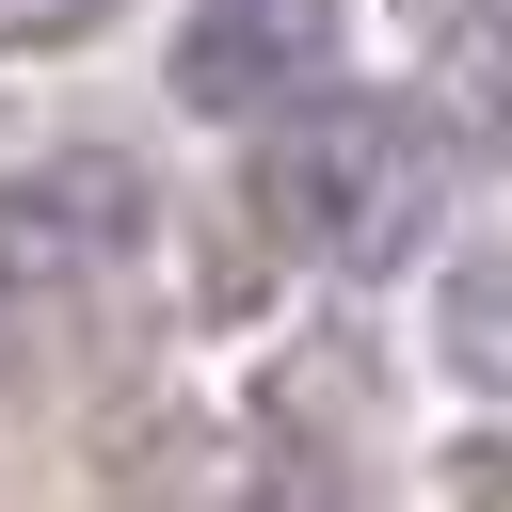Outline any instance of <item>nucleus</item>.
I'll return each instance as SVG.
<instances>
[{"label": "nucleus", "instance_id": "f257e3e1", "mask_svg": "<svg viewBox=\"0 0 512 512\" xmlns=\"http://www.w3.org/2000/svg\"><path fill=\"white\" fill-rule=\"evenodd\" d=\"M464 208V160L400 96H288L256 112V224L304 272H416Z\"/></svg>", "mask_w": 512, "mask_h": 512}, {"label": "nucleus", "instance_id": "f03ea898", "mask_svg": "<svg viewBox=\"0 0 512 512\" xmlns=\"http://www.w3.org/2000/svg\"><path fill=\"white\" fill-rule=\"evenodd\" d=\"M160 224V176L112 160V144H48V160H0V304H80L144 256Z\"/></svg>", "mask_w": 512, "mask_h": 512}, {"label": "nucleus", "instance_id": "7ed1b4c3", "mask_svg": "<svg viewBox=\"0 0 512 512\" xmlns=\"http://www.w3.org/2000/svg\"><path fill=\"white\" fill-rule=\"evenodd\" d=\"M320 80H336V0H192V32H176V112H208V128H256Z\"/></svg>", "mask_w": 512, "mask_h": 512}, {"label": "nucleus", "instance_id": "20e7f679", "mask_svg": "<svg viewBox=\"0 0 512 512\" xmlns=\"http://www.w3.org/2000/svg\"><path fill=\"white\" fill-rule=\"evenodd\" d=\"M128 0H0V48H80V32H112Z\"/></svg>", "mask_w": 512, "mask_h": 512}]
</instances>
